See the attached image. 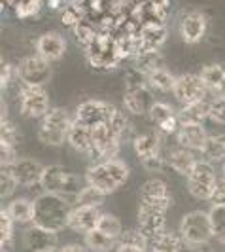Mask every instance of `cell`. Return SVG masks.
<instances>
[{
	"mask_svg": "<svg viewBox=\"0 0 225 252\" xmlns=\"http://www.w3.org/2000/svg\"><path fill=\"white\" fill-rule=\"evenodd\" d=\"M72 150L82 152V154H91L93 152V133H91V127H85L78 122H72L70 127V133H68V140H66Z\"/></svg>",
	"mask_w": 225,
	"mask_h": 252,
	"instance_id": "cell-23",
	"label": "cell"
},
{
	"mask_svg": "<svg viewBox=\"0 0 225 252\" xmlns=\"http://www.w3.org/2000/svg\"><path fill=\"white\" fill-rule=\"evenodd\" d=\"M19 110L25 118H44L50 112V97L42 86H23L19 91Z\"/></svg>",
	"mask_w": 225,
	"mask_h": 252,
	"instance_id": "cell-9",
	"label": "cell"
},
{
	"mask_svg": "<svg viewBox=\"0 0 225 252\" xmlns=\"http://www.w3.org/2000/svg\"><path fill=\"white\" fill-rule=\"evenodd\" d=\"M70 201L55 193H46L34 199V218L30 224L50 229V231H59L63 227H68V216H70Z\"/></svg>",
	"mask_w": 225,
	"mask_h": 252,
	"instance_id": "cell-2",
	"label": "cell"
},
{
	"mask_svg": "<svg viewBox=\"0 0 225 252\" xmlns=\"http://www.w3.org/2000/svg\"><path fill=\"white\" fill-rule=\"evenodd\" d=\"M23 243L28 252H44L57 249V231H50L44 227L32 224L23 233Z\"/></svg>",
	"mask_w": 225,
	"mask_h": 252,
	"instance_id": "cell-17",
	"label": "cell"
},
{
	"mask_svg": "<svg viewBox=\"0 0 225 252\" xmlns=\"http://www.w3.org/2000/svg\"><path fill=\"white\" fill-rule=\"evenodd\" d=\"M19 184H17V180L15 177L12 175V171H10V167H2V171H0V195L6 199V197H12V193L15 191Z\"/></svg>",
	"mask_w": 225,
	"mask_h": 252,
	"instance_id": "cell-39",
	"label": "cell"
},
{
	"mask_svg": "<svg viewBox=\"0 0 225 252\" xmlns=\"http://www.w3.org/2000/svg\"><path fill=\"white\" fill-rule=\"evenodd\" d=\"M66 51V40L59 32H46L36 40V53L46 61H59Z\"/></svg>",
	"mask_w": 225,
	"mask_h": 252,
	"instance_id": "cell-19",
	"label": "cell"
},
{
	"mask_svg": "<svg viewBox=\"0 0 225 252\" xmlns=\"http://www.w3.org/2000/svg\"><path fill=\"white\" fill-rule=\"evenodd\" d=\"M199 159H197V156L193 154V150H188V148H184V146H176L172 150L169 152V156H167V165L178 173V175H184V177H188L189 173H191V169H193V165L197 163Z\"/></svg>",
	"mask_w": 225,
	"mask_h": 252,
	"instance_id": "cell-21",
	"label": "cell"
},
{
	"mask_svg": "<svg viewBox=\"0 0 225 252\" xmlns=\"http://www.w3.org/2000/svg\"><path fill=\"white\" fill-rule=\"evenodd\" d=\"M140 163H142V167H144L146 171H151V173H161L163 169H165V163H167V158L159 152V154H153V156H150V158L140 159Z\"/></svg>",
	"mask_w": 225,
	"mask_h": 252,
	"instance_id": "cell-41",
	"label": "cell"
},
{
	"mask_svg": "<svg viewBox=\"0 0 225 252\" xmlns=\"http://www.w3.org/2000/svg\"><path fill=\"white\" fill-rule=\"evenodd\" d=\"M214 93H216V97H224L225 99V78H224V82L218 86V89H216Z\"/></svg>",
	"mask_w": 225,
	"mask_h": 252,
	"instance_id": "cell-50",
	"label": "cell"
},
{
	"mask_svg": "<svg viewBox=\"0 0 225 252\" xmlns=\"http://www.w3.org/2000/svg\"><path fill=\"white\" fill-rule=\"evenodd\" d=\"M115 252H148V251L146 249H140V247H133V245H121V243H117Z\"/></svg>",
	"mask_w": 225,
	"mask_h": 252,
	"instance_id": "cell-48",
	"label": "cell"
},
{
	"mask_svg": "<svg viewBox=\"0 0 225 252\" xmlns=\"http://www.w3.org/2000/svg\"><path fill=\"white\" fill-rule=\"evenodd\" d=\"M74 34H76V38H78L82 44H85V46L95 44V32H93L91 25L85 23V21H80V23L74 27Z\"/></svg>",
	"mask_w": 225,
	"mask_h": 252,
	"instance_id": "cell-42",
	"label": "cell"
},
{
	"mask_svg": "<svg viewBox=\"0 0 225 252\" xmlns=\"http://www.w3.org/2000/svg\"><path fill=\"white\" fill-rule=\"evenodd\" d=\"M210 201H212V205H224L225 203V177L218 178V184H216Z\"/></svg>",
	"mask_w": 225,
	"mask_h": 252,
	"instance_id": "cell-45",
	"label": "cell"
},
{
	"mask_svg": "<svg viewBox=\"0 0 225 252\" xmlns=\"http://www.w3.org/2000/svg\"><path fill=\"white\" fill-rule=\"evenodd\" d=\"M59 252H89V249L82 245H64L63 249H59Z\"/></svg>",
	"mask_w": 225,
	"mask_h": 252,
	"instance_id": "cell-49",
	"label": "cell"
},
{
	"mask_svg": "<svg viewBox=\"0 0 225 252\" xmlns=\"http://www.w3.org/2000/svg\"><path fill=\"white\" fill-rule=\"evenodd\" d=\"M44 252H59L57 249H51V251H44Z\"/></svg>",
	"mask_w": 225,
	"mask_h": 252,
	"instance_id": "cell-51",
	"label": "cell"
},
{
	"mask_svg": "<svg viewBox=\"0 0 225 252\" xmlns=\"http://www.w3.org/2000/svg\"><path fill=\"white\" fill-rule=\"evenodd\" d=\"M91 133H93L95 146H93V152L89 156L95 158V163L117 158V152H119L121 142L115 137V133H113L110 124H100V126L91 127Z\"/></svg>",
	"mask_w": 225,
	"mask_h": 252,
	"instance_id": "cell-8",
	"label": "cell"
},
{
	"mask_svg": "<svg viewBox=\"0 0 225 252\" xmlns=\"http://www.w3.org/2000/svg\"><path fill=\"white\" fill-rule=\"evenodd\" d=\"M140 197L144 203H150L153 207H159V209H165L169 211L170 205H172V197H170V189L169 186L159 180V178H150L142 184L140 188Z\"/></svg>",
	"mask_w": 225,
	"mask_h": 252,
	"instance_id": "cell-16",
	"label": "cell"
},
{
	"mask_svg": "<svg viewBox=\"0 0 225 252\" xmlns=\"http://www.w3.org/2000/svg\"><path fill=\"white\" fill-rule=\"evenodd\" d=\"M199 252H204V251H199Z\"/></svg>",
	"mask_w": 225,
	"mask_h": 252,
	"instance_id": "cell-53",
	"label": "cell"
},
{
	"mask_svg": "<svg viewBox=\"0 0 225 252\" xmlns=\"http://www.w3.org/2000/svg\"><path fill=\"white\" fill-rule=\"evenodd\" d=\"M204 32H206V17L202 13L191 12L182 19L180 34L186 44H197L204 36Z\"/></svg>",
	"mask_w": 225,
	"mask_h": 252,
	"instance_id": "cell-20",
	"label": "cell"
},
{
	"mask_svg": "<svg viewBox=\"0 0 225 252\" xmlns=\"http://www.w3.org/2000/svg\"><path fill=\"white\" fill-rule=\"evenodd\" d=\"M138 229L148 237L155 239L157 235H161L167 231V211L153 207L150 203L140 201L138 207Z\"/></svg>",
	"mask_w": 225,
	"mask_h": 252,
	"instance_id": "cell-11",
	"label": "cell"
},
{
	"mask_svg": "<svg viewBox=\"0 0 225 252\" xmlns=\"http://www.w3.org/2000/svg\"><path fill=\"white\" fill-rule=\"evenodd\" d=\"M104 197H106V193H102L100 189L93 188V186H89L85 184L82 191L78 193V197H76V205H89V207H100L102 203H104Z\"/></svg>",
	"mask_w": 225,
	"mask_h": 252,
	"instance_id": "cell-36",
	"label": "cell"
},
{
	"mask_svg": "<svg viewBox=\"0 0 225 252\" xmlns=\"http://www.w3.org/2000/svg\"><path fill=\"white\" fill-rule=\"evenodd\" d=\"M117 108L110 104V102L97 101V99H91V101L82 102L78 106V110L74 114V122L82 124L85 127H95L100 124H110L113 112Z\"/></svg>",
	"mask_w": 225,
	"mask_h": 252,
	"instance_id": "cell-10",
	"label": "cell"
},
{
	"mask_svg": "<svg viewBox=\"0 0 225 252\" xmlns=\"http://www.w3.org/2000/svg\"><path fill=\"white\" fill-rule=\"evenodd\" d=\"M224 177H225V165H224Z\"/></svg>",
	"mask_w": 225,
	"mask_h": 252,
	"instance_id": "cell-52",
	"label": "cell"
},
{
	"mask_svg": "<svg viewBox=\"0 0 225 252\" xmlns=\"http://www.w3.org/2000/svg\"><path fill=\"white\" fill-rule=\"evenodd\" d=\"M12 74H17V70H15V66L6 63L2 64V76H0V84H2V89L8 88V84H10V80H12Z\"/></svg>",
	"mask_w": 225,
	"mask_h": 252,
	"instance_id": "cell-46",
	"label": "cell"
},
{
	"mask_svg": "<svg viewBox=\"0 0 225 252\" xmlns=\"http://www.w3.org/2000/svg\"><path fill=\"white\" fill-rule=\"evenodd\" d=\"M210 120L214 124L225 126V99L224 97H216L210 101Z\"/></svg>",
	"mask_w": 225,
	"mask_h": 252,
	"instance_id": "cell-40",
	"label": "cell"
},
{
	"mask_svg": "<svg viewBox=\"0 0 225 252\" xmlns=\"http://www.w3.org/2000/svg\"><path fill=\"white\" fill-rule=\"evenodd\" d=\"M10 171H12V175L15 177L19 186H23V188H32V186H38V184L42 182L46 167L40 163L38 159L21 158V159H17V161L10 167Z\"/></svg>",
	"mask_w": 225,
	"mask_h": 252,
	"instance_id": "cell-13",
	"label": "cell"
},
{
	"mask_svg": "<svg viewBox=\"0 0 225 252\" xmlns=\"http://www.w3.org/2000/svg\"><path fill=\"white\" fill-rule=\"evenodd\" d=\"M206 93H208V88L202 82L200 74L178 76L174 89H172V95L180 104H191V102L202 101V99H206Z\"/></svg>",
	"mask_w": 225,
	"mask_h": 252,
	"instance_id": "cell-12",
	"label": "cell"
},
{
	"mask_svg": "<svg viewBox=\"0 0 225 252\" xmlns=\"http://www.w3.org/2000/svg\"><path fill=\"white\" fill-rule=\"evenodd\" d=\"M13 226H15V220H13L8 209L4 207L0 211V227H2V249H8L13 237Z\"/></svg>",
	"mask_w": 225,
	"mask_h": 252,
	"instance_id": "cell-38",
	"label": "cell"
},
{
	"mask_svg": "<svg viewBox=\"0 0 225 252\" xmlns=\"http://www.w3.org/2000/svg\"><path fill=\"white\" fill-rule=\"evenodd\" d=\"M70 116L63 108H51L40 122L38 127V137L48 146H63L68 140V133L72 127Z\"/></svg>",
	"mask_w": 225,
	"mask_h": 252,
	"instance_id": "cell-4",
	"label": "cell"
},
{
	"mask_svg": "<svg viewBox=\"0 0 225 252\" xmlns=\"http://www.w3.org/2000/svg\"><path fill=\"white\" fill-rule=\"evenodd\" d=\"M199 74L202 78V82L206 84L208 91H216L218 86L224 82L225 68L220 66V64H206V66H202V70H200Z\"/></svg>",
	"mask_w": 225,
	"mask_h": 252,
	"instance_id": "cell-32",
	"label": "cell"
},
{
	"mask_svg": "<svg viewBox=\"0 0 225 252\" xmlns=\"http://www.w3.org/2000/svg\"><path fill=\"white\" fill-rule=\"evenodd\" d=\"M97 229H100L102 233L110 235V237H113V239H119V235L123 233V226H121V220H119L117 216L108 215V213H102V216H100Z\"/></svg>",
	"mask_w": 225,
	"mask_h": 252,
	"instance_id": "cell-34",
	"label": "cell"
},
{
	"mask_svg": "<svg viewBox=\"0 0 225 252\" xmlns=\"http://www.w3.org/2000/svg\"><path fill=\"white\" fill-rule=\"evenodd\" d=\"M8 213L12 216L15 222L19 224H27V222H32L34 218V201H28L25 197H17L8 203Z\"/></svg>",
	"mask_w": 225,
	"mask_h": 252,
	"instance_id": "cell-26",
	"label": "cell"
},
{
	"mask_svg": "<svg viewBox=\"0 0 225 252\" xmlns=\"http://www.w3.org/2000/svg\"><path fill=\"white\" fill-rule=\"evenodd\" d=\"M117 243L121 245H133V247H140V249H150V239L138 229V227H133V229H123V233L119 235Z\"/></svg>",
	"mask_w": 225,
	"mask_h": 252,
	"instance_id": "cell-37",
	"label": "cell"
},
{
	"mask_svg": "<svg viewBox=\"0 0 225 252\" xmlns=\"http://www.w3.org/2000/svg\"><path fill=\"white\" fill-rule=\"evenodd\" d=\"M15 161H17L15 146L13 144H6V142H0V163H2V167H12Z\"/></svg>",
	"mask_w": 225,
	"mask_h": 252,
	"instance_id": "cell-44",
	"label": "cell"
},
{
	"mask_svg": "<svg viewBox=\"0 0 225 252\" xmlns=\"http://www.w3.org/2000/svg\"><path fill=\"white\" fill-rule=\"evenodd\" d=\"M195 247H191L189 243L182 239V235L178 237L174 233L165 231L161 235H157L155 239L150 241V249L148 252H193Z\"/></svg>",
	"mask_w": 225,
	"mask_h": 252,
	"instance_id": "cell-22",
	"label": "cell"
},
{
	"mask_svg": "<svg viewBox=\"0 0 225 252\" xmlns=\"http://www.w3.org/2000/svg\"><path fill=\"white\" fill-rule=\"evenodd\" d=\"M206 139H208V133L199 122H182L180 129L176 131L178 144L193 152H202Z\"/></svg>",
	"mask_w": 225,
	"mask_h": 252,
	"instance_id": "cell-15",
	"label": "cell"
},
{
	"mask_svg": "<svg viewBox=\"0 0 225 252\" xmlns=\"http://www.w3.org/2000/svg\"><path fill=\"white\" fill-rule=\"evenodd\" d=\"M148 78V84H150L151 89H155V91H161V93H167V91H170L172 93V89H174V84H176V78L167 68H155L153 72L146 76Z\"/></svg>",
	"mask_w": 225,
	"mask_h": 252,
	"instance_id": "cell-30",
	"label": "cell"
},
{
	"mask_svg": "<svg viewBox=\"0 0 225 252\" xmlns=\"http://www.w3.org/2000/svg\"><path fill=\"white\" fill-rule=\"evenodd\" d=\"M102 213L100 207H89V205H74L70 216H68V227L78 233H89L97 229Z\"/></svg>",
	"mask_w": 225,
	"mask_h": 252,
	"instance_id": "cell-14",
	"label": "cell"
},
{
	"mask_svg": "<svg viewBox=\"0 0 225 252\" xmlns=\"http://www.w3.org/2000/svg\"><path fill=\"white\" fill-rule=\"evenodd\" d=\"M110 126H112L113 133H115V137L119 139V142L123 144L127 140L135 139V131H133V124L129 122V118H127L125 114L121 112L119 108L113 112L112 120H110Z\"/></svg>",
	"mask_w": 225,
	"mask_h": 252,
	"instance_id": "cell-31",
	"label": "cell"
},
{
	"mask_svg": "<svg viewBox=\"0 0 225 252\" xmlns=\"http://www.w3.org/2000/svg\"><path fill=\"white\" fill-rule=\"evenodd\" d=\"M210 220H212L214 239L225 245V203L224 205H212Z\"/></svg>",
	"mask_w": 225,
	"mask_h": 252,
	"instance_id": "cell-33",
	"label": "cell"
},
{
	"mask_svg": "<svg viewBox=\"0 0 225 252\" xmlns=\"http://www.w3.org/2000/svg\"><path fill=\"white\" fill-rule=\"evenodd\" d=\"M133 148L137 152L138 159L150 158L153 154L161 152V137L157 133H142L133 139Z\"/></svg>",
	"mask_w": 225,
	"mask_h": 252,
	"instance_id": "cell-25",
	"label": "cell"
},
{
	"mask_svg": "<svg viewBox=\"0 0 225 252\" xmlns=\"http://www.w3.org/2000/svg\"><path fill=\"white\" fill-rule=\"evenodd\" d=\"M150 88H127L123 95V104L131 114L142 116L146 110H150Z\"/></svg>",
	"mask_w": 225,
	"mask_h": 252,
	"instance_id": "cell-24",
	"label": "cell"
},
{
	"mask_svg": "<svg viewBox=\"0 0 225 252\" xmlns=\"http://www.w3.org/2000/svg\"><path fill=\"white\" fill-rule=\"evenodd\" d=\"M180 122H204L206 118H210V101L202 99V101L184 104L180 110Z\"/></svg>",
	"mask_w": 225,
	"mask_h": 252,
	"instance_id": "cell-27",
	"label": "cell"
},
{
	"mask_svg": "<svg viewBox=\"0 0 225 252\" xmlns=\"http://www.w3.org/2000/svg\"><path fill=\"white\" fill-rule=\"evenodd\" d=\"M17 76L23 82V86H46L51 78V66L50 61L42 59L40 55H27L23 57L17 66Z\"/></svg>",
	"mask_w": 225,
	"mask_h": 252,
	"instance_id": "cell-7",
	"label": "cell"
},
{
	"mask_svg": "<svg viewBox=\"0 0 225 252\" xmlns=\"http://www.w3.org/2000/svg\"><path fill=\"white\" fill-rule=\"evenodd\" d=\"M216 184H218V177H216L212 163L206 159H199L188 175L189 193L199 201H210Z\"/></svg>",
	"mask_w": 225,
	"mask_h": 252,
	"instance_id": "cell-6",
	"label": "cell"
},
{
	"mask_svg": "<svg viewBox=\"0 0 225 252\" xmlns=\"http://www.w3.org/2000/svg\"><path fill=\"white\" fill-rule=\"evenodd\" d=\"M85 247L93 252H110L117 247V239L102 233L100 229H93L85 233Z\"/></svg>",
	"mask_w": 225,
	"mask_h": 252,
	"instance_id": "cell-28",
	"label": "cell"
},
{
	"mask_svg": "<svg viewBox=\"0 0 225 252\" xmlns=\"http://www.w3.org/2000/svg\"><path fill=\"white\" fill-rule=\"evenodd\" d=\"M165 36H167V31L161 25H157V23L146 25L144 31H142V42L146 44V48H155L157 50L163 44Z\"/></svg>",
	"mask_w": 225,
	"mask_h": 252,
	"instance_id": "cell-35",
	"label": "cell"
},
{
	"mask_svg": "<svg viewBox=\"0 0 225 252\" xmlns=\"http://www.w3.org/2000/svg\"><path fill=\"white\" fill-rule=\"evenodd\" d=\"M0 142L6 144H17V129L10 124V120H2L0 122Z\"/></svg>",
	"mask_w": 225,
	"mask_h": 252,
	"instance_id": "cell-43",
	"label": "cell"
},
{
	"mask_svg": "<svg viewBox=\"0 0 225 252\" xmlns=\"http://www.w3.org/2000/svg\"><path fill=\"white\" fill-rule=\"evenodd\" d=\"M131 177V169L127 161L113 158V159H106V161H99L93 163L85 171V184L93 186V188L100 189L102 193H113L115 189H119Z\"/></svg>",
	"mask_w": 225,
	"mask_h": 252,
	"instance_id": "cell-1",
	"label": "cell"
},
{
	"mask_svg": "<svg viewBox=\"0 0 225 252\" xmlns=\"http://www.w3.org/2000/svg\"><path fill=\"white\" fill-rule=\"evenodd\" d=\"M148 114H150L151 122L159 127L163 133H167V135H176V131L180 129V124H182L180 116L167 102H151Z\"/></svg>",
	"mask_w": 225,
	"mask_h": 252,
	"instance_id": "cell-18",
	"label": "cell"
},
{
	"mask_svg": "<svg viewBox=\"0 0 225 252\" xmlns=\"http://www.w3.org/2000/svg\"><path fill=\"white\" fill-rule=\"evenodd\" d=\"M42 189L46 193H55V195H61L64 199H74L78 197V193L82 191V188L85 184L80 182V177L64 169L61 165H50L46 167L44 171V177H42V182H40Z\"/></svg>",
	"mask_w": 225,
	"mask_h": 252,
	"instance_id": "cell-3",
	"label": "cell"
},
{
	"mask_svg": "<svg viewBox=\"0 0 225 252\" xmlns=\"http://www.w3.org/2000/svg\"><path fill=\"white\" fill-rule=\"evenodd\" d=\"M180 235L191 247H202L210 239H214L210 213H204V211L188 213L180 220Z\"/></svg>",
	"mask_w": 225,
	"mask_h": 252,
	"instance_id": "cell-5",
	"label": "cell"
},
{
	"mask_svg": "<svg viewBox=\"0 0 225 252\" xmlns=\"http://www.w3.org/2000/svg\"><path fill=\"white\" fill-rule=\"evenodd\" d=\"M63 23L68 27H76L78 23H80V17H78L72 10H66V12L63 13Z\"/></svg>",
	"mask_w": 225,
	"mask_h": 252,
	"instance_id": "cell-47",
	"label": "cell"
},
{
	"mask_svg": "<svg viewBox=\"0 0 225 252\" xmlns=\"http://www.w3.org/2000/svg\"><path fill=\"white\" fill-rule=\"evenodd\" d=\"M200 154L210 163H214V161H225V135L208 137Z\"/></svg>",
	"mask_w": 225,
	"mask_h": 252,
	"instance_id": "cell-29",
	"label": "cell"
}]
</instances>
